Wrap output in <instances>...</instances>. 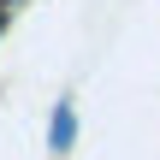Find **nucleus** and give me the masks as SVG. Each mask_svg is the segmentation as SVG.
I'll return each mask as SVG.
<instances>
[{"mask_svg": "<svg viewBox=\"0 0 160 160\" xmlns=\"http://www.w3.org/2000/svg\"><path fill=\"white\" fill-rule=\"evenodd\" d=\"M71 142V107H59V119H53V148H65Z\"/></svg>", "mask_w": 160, "mask_h": 160, "instance_id": "f257e3e1", "label": "nucleus"}]
</instances>
